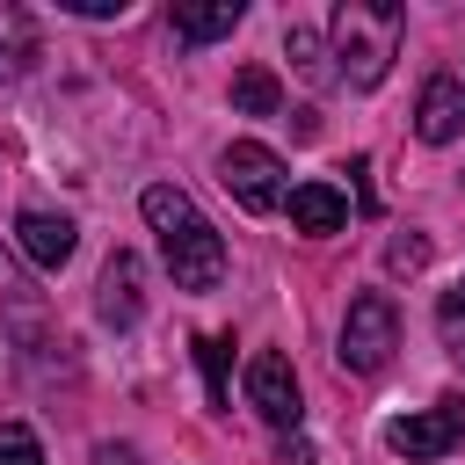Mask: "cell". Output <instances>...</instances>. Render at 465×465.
<instances>
[{
  "label": "cell",
  "instance_id": "cell-9",
  "mask_svg": "<svg viewBox=\"0 0 465 465\" xmlns=\"http://www.w3.org/2000/svg\"><path fill=\"white\" fill-rule=\"evenodd\" d=\"M291 225L312 232V240H327V232L349 225V196H341L334 182H298V189H291Z\"/></svg>",
  "mask_w": 465,
  "mask_h": 465
},
{
  "label": "cell",
  "instance_id": "cell-8",
  "mask_svg": "<svg viewBox=\"0 0 465 465\" xmlns=\"http://www.w3.org/2000/svg\"><path fill=\"white\" fill-rule=\"evenodd\" d=\"M414 131H421L429 145H450V138L465 131V87H458L450 73H429V80H421V102H414Z\"/></svg>",
  "mask_w": 465,
  "mask_h": 465
},
{
  "label": "cell",
  "instance_id": "cell-11",
  "mask_svg": "<svg viewBox=\"0 0 465 465\" xmlns=\"http://www.w3.org/2000/svg\"><path fill=\"white\" fill-rule=\"evenodd\" d=\"M240 0H203V7H174V36L182 44H211V36H232L240 29Z\"/></svg>",
  "mask_w": 465,
  "mask_h": 465
},
{
  "label": "cell",
  "instance_id": "cell-3",
  "mask_svg": "<svg viewBox=\"0 0 465 465\" xmlns=\"http://www.w3.org/2000/svg\"><path fill=\"white\" fill-rule=\"evenodd\" d=\"M392 349H400V312H392V298L385 291H363V298H349V320H341V371L349 378H378L385 363H392Z\"/></svg>",
  "mask_w": 465,
  "mask_h": 465
},
{
  "label": "cell",
  "instance_id": "cell-19",
  "mask_svg": "<svg viewBox=\"0 0 465 465\" xmlns=\"http://www.w3.org/2000/svg\"><path fill=\"white\" fill-rule=\"evenodd\" d=\"M73 15H87V22H109V15H124V0H65Z\"/></svg>",
  "mask_w": 465,
  "mask_h": 465
},
{
  "label": "cell",
  "instance_id": "cell-5",
  "mask_svg": "<svg viewBox=\"0 0 465 465\" xmlns=\"http://www.w3.org/2000/svg\"><path fill=\"white\" fill-rule=\"evenodd\" d=\"M218 174H225L232 203H240V211H254V218L283 203V160H276L269 145H254V138H232V145L218 153Z\"/></svg>",
  "mask_w": 465,
  "mask_h": 465
},
{
  "label": "cell",
  "instance_id": "cell-2",
  "mask_svg": "<svg viewBox=\"0 0 465 465\" xmlns=\"http://www.w3.org/2000/svg\"><path fill=\"white\" fill-rule=\"evenodd\" d=\"M400 36H407V15L392 0H341L334 7V80L349 87H378L400 58Z\"/></svg>",
  "mask_w": 465,
  "mask_h": 465
},
{
  "label": "cell",
  "instance_id": "cell-14",
  "mask_svg": "<svg viewBox=\"0 0 465 465\" xmlns=\"http://www.w3.org/2000/svg\"><path fill=\"white\" fill-rule=\"evenodd\" d=\"M196 363H203L211 407H232V341L225 334H196Z\"/></svg>",
  "mask_w": 465,
  "mask_h": 465
},
{
  "label": "cell",
  "instance_id": "cell-21",
  "mask_svg": "<svg viewBox=\"0 0 465 465\" xmlns=\"http://www.w3.org/2000/svg\"><path fill=\"white\" fill-rule=\"evenodd\" d=\"M94 465H131V450H109V443H102V450H94Z\"/></svg>",
  "mask_w": 465,
  "mask_h": 465
},
{
  "label": "cell",
  "instance_id": "cell-17",
  "mask_svg": "<svg viewBox=\"0 0 465 465\" xmlns=\"http://www.w3.org/2000/svg\"><path fill=\"white\" fill-rule=\"evenodd\" d=\"M0 465H44V443L29 421H0Z\"/></svg>",
  "mask_w": 465,
  "mask_h": 465
},
{
  "label": "cell",
  "instance_id": "cell-15",
  "mask_svg": "<svg viewBox=\"0 0 465 465\" xmlns=\"http://www.w3.org/2000/svg\"><path fill=\"white\" fill-rule=\"evenodd\" d=\"M283 51H291V65L312 80V87H327L334 80V65H327V44H320V29H305V22H291L283 29Z\"/></svg>",
  "mask_w": 465,
  "mask_h": 465
},
{
  "label": "cell",
  "instance_id": "cell-10",
  "mask_svg": "<svg viewBox=\"0 0 465 465\" xmlns=\"http://www.w3.org/2000/svg\"><path fill=\"white\" fill-rule=\"evenodd\" d=\"M138 283H145V269H138V254L131 247H116L109 254V269H102V320H116V327H131L138 320Z\"/></svg>",
  "mask_w": 465,
  "mask_h": 465
},
{
  "label": "cell",
  "instance_id": "cell-13",
  "mask_svg": "<svg viewBox=\"0 0 465 465\" xmlns=\"http://www.w3.org/2000/svg\"><path fill=\"white\" fill-rule=\"evenodd\" d=\"M232 109H240V116H276V109H283L276 73H269V65H240V73H232Z\"/></svg>",
  "mask_w": 465,
  "mask_h": 465
},
{
  "label": "cell",
  "instance_id": "cell-18",
  "mask_svg": "<svg viewBox=\"0 0 465 465\" xmlns=\"http://www.w3.org/2000/svg\"><path fill=\"white\" fill-rule=\"evenodd\" d=\"M385 262H392V269H421V262H429V240H392Z\"/></svg>",
  "mask_w": 465,
  "mask_h": 465
},
{
  "label": "cell",
  "instance_id": "cell-4",
  "mask_svg": "<svg viewBox=\"0 0 465 465\" xmlns=\"http://www.w3.org/2000/svg\"><path fill=\"white\" fill-rule=\"evenodd\" d=\"M458 443H465V392H443L436 407L385 421V450L407 458V465H421V458H450Z\"/></svg>",
  "mask_w": 465,
  "mask_h": 465
},
{
  "label": "cell",
  "instance_id": "cell-1",
  "mask_svg": "<svg viewBox=\"0 0 465 465\" xmlns=\"http://www.w3.org/2000/svg\"><path fill=\"white\" fill-rule=\"evenodd\" d=\"M138 211H145V225L160 232V254H167L174 291H218V276H225V240H218V225L196 211V196L174 189V182H153V189L138 196Z\"/></svg>",
  "mask_w": 465,
  "mask_h": 465
},
{
  "label": "cell",
  "instance_id": "cell-6",
  "mask_svg": "<svg viewBox=\"0 0 465 465\" xmlns=\"http://www.w3.org/2000/svg\"><path fill=\"white\" fill-rule=\"evenodd\" d=\"M247 407H254L262 421H276V429H298L305 400H298V371H291V356L262 349V356L247 363Z\"/></svg>",
  "mask_w": 465,
  "mask_h": 465
},
{
  "label": "cell",
  "instance_id": "cell-16",
  "mask_svg": "<svg viewBox=\"0 0 465 465\" xmlns=\"http://www.w3.org/2000/svg\"><path fill=\"white\" fill-rule=\"evenodd\" d=\"M436 334H443V356L465 363V283H450V291L436 298Z\"/></svg>",
  "mask_w": 465,
  "mask_h": 465
},
{
  "label": "cell",
  "instance_id": "cell-7",
  "mask_svg": "<svg viewBox=\"0 0 465 465\" xmlns=\"http://www.w3.org/2000/svg\"><path fill=\"white\" fill-rule=\"evenodd\" d=\"M15 247H22L36 269H65L73 247H80V232H73L65 211H22V218H15Z\"/></svg>",
  "mask_w": 465,
  "mask_h": 465
},
{
  "label": "cell",
  "instance_id": "cell-20",
  "mask_svg": "<svg viewBox=\"0 0 465 465\" xmlns=\"http://www.w3.org/2000/svg\"><path fill=\"white\" fill-rule=\"evenodd\" d=\"M276 458H283V465H312V443H305V436H283V450H276Z\"/></svg>",
  "mask_w": 465,
  "mask_h": 465
},
{
  "label": "cell",
  "instance_id": "cell-12",
  "mask_svg": "<svg viewBox=\"0 0 465 465\" xmlns=\"http://www.w3.org/2000/svg\"><path fill=\"white\" fill-rule=\"evenodd\" d=\"M36 58V22L22 7H0V80H22Z\"/></svg>",
  "mask_w": 465,
  "mask_h": 465
}]
</instances>
